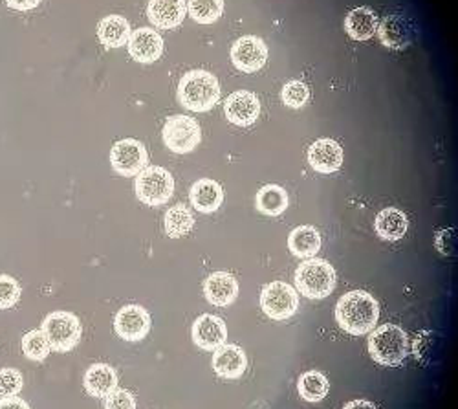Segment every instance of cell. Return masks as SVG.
<instances>
[{"mask_svg":"<svg viewBox=\"0 0 458 409\" xmlns=\"http://www.w3.org/2000/svg\"><path fill=\"white\" fill-rule=\"evenodd\" d=\"M379 320V305L365 290H354L341 297L335 305L337 325L354 337L370 332Z\"/></svg>","mask_w":458,"mask_h":409,"instance_id":"cell-1","label":"cell"},{"mask_svg":"<svg viewBox=\"0 0 458 409\" xmlns=\"http://www.w3.org/2000/svg\"><path fill=\"white\" fill-rule=\"evenodd\" d=\"M220 83L206 70H191L178 83V99L193 113L211 110L220 99Z\"/></svg>","mask_w":458,"mask_h":409,"instance_id":"cell-2","label":"cell"},{"mask_svg":"<svg viewBox=\"0 0 458 409\" xmlns=\"http://www.w3.org/2000/svg\"><path fill=\"white\" fill-rule=\"evenodd\" d=\"M369 353L374 362L396 367L409 354V337L398 325H381L370 334Z\"/></svg>","mask_w":458,"mask_h":409,"instance_id":"cell-3","label":"cell"},{"mask_svg":"<svg viewBox=\"0 0 458 409\" xmlns=\"http://www.w3.org/2000/svg\"><path fill=\"white\" fill-rule=\"evenodd\" d=\"M335 270L323 259H307L295 270V286L310 300H323L335 288Z\"/></svg>","mask_w":458,"mask_h":409,"instance_id":"cell-4","label":"cell"},{"mask_svg":"<svg viewBox=\"0 0 458 409\" xmlns=\"http://www.w3.org/2000/svg\"><path fill=\"white\" fill-rule=\"evenodd\" d=\"M174 193L173 175L160 166H147L136 176V197L147 206H164Z\"/></svg>","mask_w":458,"mask_h":409,"instance_id":"cell-5","label":"cell"},{"mask_svg":"<svg viewBox=\"0 0 458 409\" xmlns=\"http://www.w3.org/2000/svg\"><path fill=\"white\" fill-rule=\"evenodd\" d=\"M41 330L45 332V337L54 351L68 353L80 344L83 327L75 314L55 311L45 318Z\"/></svg>","mask_w":458,"mask_h":409,"instance_id":"cell-6","label":"cell"},{"mask_svg":"<svg viewBox=\"0 0 458 409\" xmlns=\"http://www.w3.org/2000/svg\"><path fill=\"white\" fill-rule=\"evenodd\" d=\"M260 307L266 316L276 321L288 320L297 312L299 307L297 290L283 281L266 285L260 294Z\"/></svg>","mask_w":458,"mask_h":409,"instance_id":"cell-7","label":"cell"},{"mask_svg":"<svg viewBox=\"0 0 458 409\" xmlns=\"http://www.w3.org/2000/svg\"><path fill=\"white\" fill-rule=\"evenodd\" d=\"M164 143L176 155L195 151L202 140V131L197 120L189 116H171L162 131Z\"/></svg>","mask_w":458,"mask_h":409,"instance_id":"cell-8","label":"cell"},{"mask_svg":"<svg viewBox=\"0 0 458 409\" xmlns=\"http://www.w3.org/2000/svg\"><path fill=\"white\" fill-rule=\"evenodd\" d=\"M112 169L122 176H138L148 164L147 149L141 141L125 138L114 143L110 151Z\"/></svg>","mask_w":458,"mask_h":409,"instance_id":"cell-9","label":"cell"},{"mask_svg":"<svg viewBox=\"0 0 458 409\" xmlns=\"http://www.w3.org/2000/svg\"><path fill=\"white\" fill-rule=\"evenodd\" d=\"M114 330L125 342H140L150 332V316L140 305H127L114 318Z\"/></svg>","mask_w":458,"mask_h":409,"instance_id":"cell-10","label":"cell"},{"mask_svg":"<svg viewBox=\"0 0 458 409\" xmlns=\"http://www.w3.org/2000/svg\"><path fill=\"white\" fill-rule=\"evenodd\" d=\"M232 61L241 72H259L268 61V48H266L264 41L259 39V37L244 35L239 41H235L232 48Z\"/></svg>","mask_w":458,"mask_h":409,"instance_id":"cell-11","label":"cell"},{"mask_svg":"<svg viewBox=\"0 0 458 409\" xmlns=\"http://www.w3.org/2000/svg\"><path fill=\"white\" fill-rule=\"evenodd\" d=\"M129 54L138 63H155L164 54V39L162 35L152 28H138L131 33L129 41Z\"/></svg>","mask_w":458,"mask_h":409,"instance_id":"cell-12","label":"cell"},{"mask_svg":"<svg viewBox=\"0 0 458 409\" xmlns=\"http://www.w3.org/2000/svg\"><path fill=\"white\" fill-rule=\"evenodd\" d=\"M224 113L232 124L239 127H248L255 124L260 115V101L250 90H237L225 99Z\"/></svg>","mask_w":458,"mask_h":409,"instance_id":"cell-13","label":"cell"},{"mask_svg":"<svg viewBox=\"0 0 458 409\" xmlns=\"http://www.w3.org/2000/svg\"><path fill=\"white\" fill-rule=\"evenodd\" d=\"M191 337H193L195 345L204 351H216L227 340V327L224 320L213 314L200 316L191 328Z\"/></svg>","mask_w":458,"mask_h":409,"instance_id":"cell-14","label":"cell"},{"mask_svg":"<svg viewBox=\"0 0 458 409\" xmlns=\"http://www.w3.org/2000/svg\"><path fill=\"white\" fill-rule=\"evenodd\" d=\"M377 35H379V41L384 47L393 48V50H402V48H407L412 45L414 37H416V30L407 17L389 15L387 19H384V22L377 26Z\"/></svg>","mask_w":458,"mask_h":409,"instance_id":"cell-15","label":"cell"},{"mask_svg":"<svg viewBox=\"0 0 458 409\" xmlns=\"http://www.w3.org/2000/svg\"><path fill=\"white\" fill-rule=\"evenodd\" d=\"M206 300L215 307L233 305L239 295V283L235 276L227 272H215L204 283Z\"/></svg>","mask_w":458,"mask_h":409,"instance_id":"cell-16","label":"cell"},{"mask_svg":"<svg viewBox=\"0 0 458 409\" xmlns=\"http://www.w3.org/2000/svg\"><path fill=\"white\" fill-rule=\"evenodd\" d=\"M147 15L155 26L173 30L183 22L187 15V3L185 0H148Z\"/></svg>","mask_w":458,"mask_h":409,"instance_id":"cell-17","label":"cell"},{"mask_svg":"<svg viewBox=\"0 0 458 409\" xmlns=\"http://www.w3.org/2000/svg\"><path fill=\"white\" fill-rule=\"evenodd\" d=\"M248 367L246 353L239 345H222L213 354V369L215 373L222 379L235 380L244 375Z\"/></svg>","mask_w":458,"mask_h":409,"instance_id":"cell-18","label":"cell"},{"mask_svg":"<svg viewBox=\"0 0 458 409\" xmlns=\"http://www.w3.org/2000/svg\"><path fill=\"white\" fill-rule=\"evenodd\" d=\"M309 164L318 173H335L343 164V149L330 138L318 140L309 149Z\"/></svg>","mask_w":458,"mask_h":409,"instance_id":"cell-19","label":"cell"},{"mask_svg":"<svg viewBox=\"0 0 458 409\" xmlns=\"http://www.w3.org/2000/svg\"><path fill=\"white\" fill-rule=\"evenodd\" d=\"M118 373L116 369L108 363H94L89 367V371L85 373L83 384L85 389L90 396L96 398H103L108 396L114 389L118 388Z\"/></svg>","mask_w":458,"mask_h":409,"instance_id":"cell-20","label":"cell"},{"mask_svg":"<svg viewBox=\"0 0 458 409\" xmlns=\"http://www.w3.org/2000/svg\"><path fill=\"white\" fill-rule=\"evenodd\" d=\"M189 199L193 208L200 213H213L224 202V190L218 182L202 178L193 183V188L189 192Z\"/></svg>","mask_w":458,"mask_h":409,"instance_id":"cell-21","label":"cell"},{"mask_svg":"<svg viewBox=\"0 0 458 409\" xmlns=\"http://www.w3.org/2000/svg\"><path fill=\"white\" fill-rule=\"evenodd\" d=\"M131 33V24L122 15H106L98 24V37L106 48H120L127 45Z\"/></svg>","mask_w":458,"mask_h":409,"instance_id":"cell-22","label":"cell"},{"mask_svg":"<svg viewBox=\"0 0 458 409\" xmlns=\"http://www.w3.org/2000/svg\"><path fill=\"white\" fill-rule=\"evenodd\" d=\"M409 228V220L403 211L396 208L381 209L376 217V234L386 241H400Z\"/></svg>","mask_w":458,"mask_h":409,"instance_id":"cell-23","label":"cell"},{"mask_svg":"<svg viewBox=\"0 0 458 409\" xmlns=\"http://www.w3.org/2000/svg\"><path fill=\"white\" fill-rule=\"evenodd\" d=\"M321 235L314 226H299L288 237V248L295 257L312 259L321 250Z\"/></svg>","mask_w":458,"mask_h":409,"instance_id":"cell-24","label":"cell"},{"mask_svg":"<svg viewBox=\"0 0 458 409\" xmlns=\"http://www.w3.org/2000/svg\"><path fill=\"white\" fill-rule=\"evenodd\" d=\"M377 26L379 22L376 13L367 6L352 10L345 19V30L356 41L370 39V37L377 31Z\"/></svg>","mask_w":458,"mask_h":409,"instance_id":"cell-25","label":"cell"},{"mask_svg":"<svg viewBox=\"0 0 458 409\" xmlns=\"http://www.w3.org/2000/svg\"><path fill=\"white\" fill-rule=\"evenodd\" d=\"M257 209L268 217H279L288 208V193L277 183L264 185L257 193Z\"/></svg>","mask_w":458,"mask_h":409,"instance_id":"cell-26","label":"cell"},{"mask_svg":"<svg viewBox=\"0 0 458 409\" xmlns=\"http://www.w3.org/2000/svg\"><path fill=\"white\" fill-rule=\"evenodd\" d=\"M165 234L171 239H180L183 235H187L195 226V217L191 213L189 208H185L183 204H176L171 209H167L165 213Z\"/></svg>","mask_w":458,"mask_h":409,"instance_id":"cell-27","label":"cell"},{"mask_svg":"<svg viewBox=\"0 0 458 409\" xmlns=\"http://www.w3.org/2000/svg\"><path fill=\"white\" fill-rule=\"evenodd\" d=\"M297 389L304 400L319 402L328 395L330 384H328V379L323 373H319V371H309V373L299 377Z\"/></svg>","mask_w":458,"mask_h":409,"instance_id":"cell-28","label":"cell"},{"mask_svg":"<svg viewBox=\"0 0 458 409\" xmlns=\"http://www.w3.org/2000/svg\"><path fill=\"white\" fill-rule=\"evenodd\" d=\"M187 12L199 24H213L224 13V0H189Z\"/></svg>","mask_w":458,"mask_h":409,"instance_id":"cell-29","label":"cell"},{"mask_svg":"<svg viewBox=\"0 0 458 409\" xmlns=\"http://www.w3.org/2000/svg\"><path fill=\"white\" fill-rule=\"evenodd\" d=\"M52 347L43 330H30L22 338V353L28 360L43 362L50 354Z\"/></svg>","mask_w":458,"mask_h":409,"instance_id":"cell-30","label":"cell"},{"mask_svg":"<svg viewBox=\"0 0 458 409\" xmlns=\"http://www.w3.org/2000/svg\"><path fill=\"white\" fill-rule=\"evenodd\" d=\"M21 300V285L15 277L0 274V311L12 309Z\"/></svg>","mask_w":458,"mask_h":409,"instance_id":"cell-31","label":"cell"},{"mask_svg":"<svg viewBox=\"0 0 458 409\" xmlns=\"http://www.w3.org/2000/svg\"><path fill=\"white\" fill-rule=\"evenodd\" d=\"M281 96H283V101H284L286 107L301 108L302 105L309 103L310 90H309V87L304 85L302 81H290V83L284 85Z\"/></svg>","mask_w":458,"mask_h":409,"instance_id":"cell-32","label":"cell"},{"mask_svg":"<svg viewBox=\"0 0 458 409\" xmlns=\"http://www.w3.org/2000/svg\"><path fill=\"white\" fill-rule=\"evenodd\" d=\"M22 375L19 369H0V396H17L22 389Z\"/></svg>","mask_w":458,"mask_h":409,"instance_id":"cell-33","label":"cell"},{"mask_svg":"<svg viewBox=\"0 0 458 409\" xmlns=\"http://www.w3.org/2000/svg\"><path fill=\"white\" fill-rule=\"evenodd\" d=\"M105 409H136V398L127 389L116 388L105 396Z\"/></svg>","mask_w":458,"mask_h":409,"instance_id":"cell-34","label":"cell"},{"mask_svg":"<svg viewBox=\"0 0 458 409\" xmlns=\"http://www.w3.org/2000/svg\"><path fill=\"white\" fill-rule=\"evenodd\" d=\"M0 409H31L30 404L19 396H3L0 398Z\"/></svg>","mask_w":458,"mask_h":409,"instance_id":"cell-35","label":"cell"},{"mask_svg":"<svg viewBox=\"0 0 458 409\" xmlns=\"http://www.w3.org/2000/svg\"><path fill=\"white\" fill-rule=\"evenodd\" d=\"M6 4L15 12H30L41 4V0H6Z\"/></svg>","mask_w":458,"mask_h":409,"instance_id":"cell-36","label":"cell"},{"mask_svg":"<svg viewBox=\"0 0 458 409\" xmlns=\"http://www.w3.org/2000/svg\"><path fill=\"white\" fill-rule=\"evenodd\" d=\"M343 409H377V407L369 400H352Z\"/></svg>","mask_w":458,"mask_h":409,"instance_id":"cell-37","label":"cell"}]
</instances>
